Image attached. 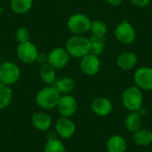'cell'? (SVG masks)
<instances>
[{
	"mask_svg": "<svg viewBox=\"0 0 152 152\" xmlns=\"http://www.w3.org/2000/svg\"><path fill=\"white\" fill-rule=\"evenodd\" d=\"M12 100V90L0 82V110L6 108Z\"/></svg>",
	"mask_w": 152,
	"mask_h": 152,
	"instance_id": "44dd1931",
	"label": "cell"
},
{
	"mask_svg": "<svg viewBox=\"0 0 152 152\" xmlns=\"http://www.w3.org/2000/svg\"><path fill=\"white\" fill-rule=\"evenodd\" d=\"M89 39H90V44H91V52H90V53H93V54H94L96 56L102 54L103 53L104 47H105L103 37L92 36Z\"/></svg>",
	"mask_w": 152,
	"mask_h": 152,
	"instance_id": "603a6c76",
	"label": "cell"
},
{
	"mask_svg": "<svg viewBox=\"0 0 152 152\" xmlns=\"http://www.w3.org/2000/svg\"><path fill=\"white\" fill-rule=\"evenodd\" d=\"M130 1L134 5L137 7H145L151 2V0H130Z\"/></svg>",
	"mask_w": 152,
	"mask_h": 152,
	"instance_id": "4316f807",
	"label": "cell"
},
{
	"mask_svg": "<svg viewBox=\"0 0 152 152\" xmlns=\"http://www.w3.org/2000/svg\"><path fill=\"white\" fill-rule=\"evenodd\" d=\"M20 77L19 67L10 61L4 62L0 65V82L11 86L15 84Z\"/></svg>",
	"mask_w": 152,
	"mask_h": 152,
	"instance_id": "5b68a950",
	"label": "cell"
},
{
	"mask_svg": "<svg viewBox=\"0 0 152 152\" xmlns=\"http://www.w3.org/2000/svg\"><path fill=\"white\" fill-rule=\"evenodd\" d=\"M101 67V61L98 58V56L88 53L87 55L84 56L80 62V68L81 70L88 76H94L95 75Z\"/></svg>",
	"mask_w": 152,
	"mask_h": 152,
	"instance_id": "8fae6325",
	"label": "cell"
},
{
	"mask_svg": "<svg viewBox=\"0 0 152 152\" xmlns=\"http://www.w3.org/2000/svg\"><path fill=\"white\" fill-rule=\"evenodd\" d=\"M92 110L98 116H108L112 110V103L106 97H98L94 99L91 105Z\"/></svg>",
	"mask_w": 152,
	"mask_h": 152,
	"instance_id": "4fadbf2b",
	"label": "cell"
},
{
	"mask_svg": "<svg viewBox=\"0 0 152 152\" xmlns=\"http://www.w3.org/2000/svg\"><path fill=\"white\" fill-rule=\"evenodd\" d=\"M134 83L137 87L143 90H152V69L142 67L134 73Z\"/></svg>",
	"mask_w": 152,
	"mask_h": 152,
	"instance_id": "9c48e42d",
	"label": "cell"
},
{
	"mask_svg": "<svg viewBox=\"0 0 152 152\" xmlns=\"http://www.w3.org/2000/svg\"><path fill=\"white\" fill-rule=\"evenodd\" d=\"M61 94L58 90L53 86H46L38 91L36 95L37 104L45 110H52L57 107Z\"/></svg>",
	"mask_w": 152,
	"mask_h": 152,
	"instance_id": "7a4b0ae2",
	"label": "cell"
},
{
	"mask_svg": "<svg viewBox=\"0 0 152 152\" xmlns=\"http://www.w3.org/2000/svg\"><path fill=\"white\" fill-rule=\"evenodd\" d=\"M107 2L110 4V5H113V6H117L118 4H120L123 0H107Z\"/></svg>",
	"mask_w": 152,
	"mask_h": 152,
	"instance_id": "f1b7e54d",
	"label": "cell"
},
{
	"mask_svg": "<svg viewBox=\"0 0 152 152\" xmlns=\"http://www.w3.org/2000/svg\"><path fill=\"white\" fill-rule=\"evenodd\" d=\"M37 61H38L42 65L48 63V55H46L45 53H38L37 58Z\"/></svg>",
	"mask_w": 152,
	"mask_h": 152,
	"instance_id": "83f0119b",
	"label": "cell"
},
{
	"mask_svg": "<svg viewBox=\"0 0 152 152\" xmlns=\"http://www.w3.org/2000/svg\"><path fill=\"white\" fill-rule=\"evenodd\" d=\"M90 30L93 34V36H96V37H103L107 31V26L105 25V23H103L101 20H94L91 23V28Z\"/></svg>",
	"mask_w": 152,
	"mask_h": 152,
	"instance_id": "d4e9b609",
	"label": "cell"
},
{
	"mask_svg": "<svg viewBox=\"0 0 152 152\" xmlns=\"http://www.w3.org/2000/svg\"><path fill=\"white\" fill-rule=\"evenodd\" d=\"M114 33H115L116 38L119 42H121L125 45L132 44L134 41L135 36H136L134 27L127 20H122L116 27Z\"/></svg>",
	"mask_w": 152,
	"mask_h": 152,
	"instance_id": "8992f818",
	"label": "cell"
},
{
	"mask_svg": "<svg viewBox=\"0 0 152 152\" xmlns=\"http://www.w3.org/2000/svg\"><path fill=\"white\" fill-rule=\"evenodd\" d=\"M39 76L41 80L46 85H53L56 80L55 69L52 67L49 63L43 64L40 68Z\"/></svg>",
	"mask_w": 152,
	"mask_h": 152,
	"instance_id": "ac0fdd59",
	"label": "cell"
},
{
	"mask_svg": "<svg viewBox=\"0 0 152 152\" xmlns=\"http://www.w3.org/2000/svg\"><path fill=\"white\" fill-rule=\"evenodd\" d=\"M55 129L57 134L64 139L70 138L76 131V126L69 118H60L55 123Z\"/></svg>",
	"mask_w": 152,
	"mask_h": 152,
	"instance_id": "7c38bea8",
	"label": "cell"
},
{
	"mask_svg": "<svg viewBox=\"0 0 152 152\" xmlns=\"http://www.w3.org/2000/svg\"><path fill=\"white\" fill-rule=\"evenodd\" d=\"M15 37L20 44L26 43V42L29 41L30 34L26 28H20L17 29V31L15 33Z\"/></svg>",
	"mask_w": 152,
	"mask_h": 152,
	"instance_id": "484cf974",
	"label": "cell"
},
{
	"mask_svg": "<svg viewBox=\"0 0 152 152\" xmlns=\"http://www.w3.org/2000/svg\"><path fill=\"white\" fill-rule=\"evenodd\" d=\"M33 4L32 0H12L11 9L18 14H22L28 12Z\"/></svg>",
	"mask_w": 152,
	"mask_h": 152,
	"instance_id": "7402d4cb",
	"label": "cell"
},
{
	"mask_svg": "<svg viewBox=\"0 0 152 152\" xmlns=\"http://www.w3.org/2000/svg\"><path fill=\"white\" fill-rule=\"evenodd\" d=\"M126 150V142L120 135L111 136L107 142L108 152H125Z\"/></svg>",
	"mask_w": 152,
	"mask_h": 152,
	"instance_id": "2e32d148",
	"label": "cell"
},
{
	"mask_svg": "<svg viewBox=\"0 0 152 152\" xmlns=\"http://www.w3.org/2000/svg\"><path fill=\"white\" fill-rule=\"evenodd\" d=\"M58 110L59 112L62 117L69 118L75 114L77 109V103L76 99L69 95V94H64L63 96H61L59 102H58Z\"/></svg>",
	"mask_w": 152,
	"mask_h": 152,
	"instance_id": "30bf717a",
	"label": "cell"
},
{
	"mask_svg": "<svg viewBox=\"0 0 152 152\" xmlns=\"http://www.w3.org/2000/svg\"><path fill=\"white\" fill-rule=\"evenodd\" d=\"M45 152H66L63 143L55 138L49 139L45 146Z\"/></svg>",
	"mask_w": 152,
	"mask_h": 152,
	"instance_id": "cb8c5ba5",
	"label": "cell"
},
{
	"mask_svg": "<svg viewBox=\"0 0 152 152\" xmlns=\"http://www.w3.org/2000/svg\"><path fill=\"white\" fill-rule=\"evenodd\" d=\"M137 63V56L133 53H124L118 58L117 64L123 70L132 69Z\"/></svg>",
	"mask_w": 152,
	"mask_h": 152,
	"instance_id": "9a60e30c",
	"label": "cell"
},
{
	"mask_svg": "<svg viewBox=\"0 0 152 152\" xmlns=\"http://www.w3.org/2000/svg\"><path fill=\"white\" fill-rule=\"evenodd\" d=\"M142 125V118L139 112L131 111L125 118V126L126 129L132 133L140 129Z\"/></svg>",
	"mask_w": 152,
	"mask_h": 152,
	"instance_id": "e0dca14e",
	"label": "cell"
},
{
	"mask_svg": "<svg viewBox=\"0 0 152 152\" xmlns=\"http://www.w3.org/2000/svg\"><path fill=\"white\" fill-rule=\"evenodd\" d=\"M66 50L71 57L83 58L91 52L90 39L81 35L73 36L67 41Z\"/></svg>",
	"mask_w": 152,
	"mask_h": 152,
	"instance_id": "6da1fadb",
	"label": "cell"
},
{
	"mask_svg": "<svg viewBox=\"0 0 152 152\" xmlns=\"http://www.w3.org/2000/svg\"><path fill=\"white\" fill-rule=\"evenodd\" d=\"M134 140L139 146H149L152 142V133L147 129H139L134 132Z\"/></svg>",
	"mask_w": 152,
	"mask_h": 152,
	"instance_id": "d6986e66",
	"label": "cell"
},
{
	"mask_svg": "<svg viewBox=\"0 0 152 152\" xmlns=\"http://www.w3.org/2000/svg\"><path fill=\"white\" fill-rule=\"evenodd\" d=\"M2 13V8H1V6H0V14Z\"/></svg>",
	"mask_w": 152,
	"mask_h": 152,
	"instance_id": "f546056e",
	"label": "cell"
},
{
	"mask_svg": "<svg viewBox=\"0 0 152 152\" xmlns=\"http://www.w3.org/2000/svg\"><path fill=\"white\" fill-rule=\"evenodd\" d=\"M32 123L37 130L47 131L52 125V119L48 114L37 112L32 116Z\"/></svg>",
	"mask_w": 152,
	"mask_h": 152,
	"instance_id": "5bb4252c",
	"label": "cell"
},
{
	"mask_svg": "<svg viewBox=\"0 0 152 152\" xmlns=\"http://www.w3.org/2000/svg\"><path fill=\"white\" fill-rule=\"evenodd\" d=\"M38 55L37 48L34 44L28 41L21 43L17 47V56L19 60L24 63H33L37 61Z\"/></svg>",
	"mask_w": 152,
	"mask_h": 152,
	"instance_id": "52a82bcc",
	"label": "cell"
},
{
	"mask_svg": "<svg viewBox=\"0 0 152 152\" xmlns=\"http://www.w3.org/2000/svg\"><path fill=\"white\" fill-rule=\"evenodd\" d=\"M61 94H69L75 88V82L70 77H62L59 79L53 86Z\"/></svg>",
	"mask_w": 152,
	"mask_h": 152,
	"instance_id": "ffe728a7",
	"label": "cell"
},
{
	"mask_svg": "<svg viewBox=\"0 0 152 152\" xmlns=\"http://www.w3.org/2000/svg\"><path fill=\"white\" fill-rule=\"evenodd\" d=\"M122 102L124 106L131 111L140 110L143 102L141 89L137 86H130L126 89L122 94Z\"/></svg>",
	"mask_w": 152,
	"mask_h": 152,
	"instance_id": "3957f363",
	"label": "cell"
},
{
	"mask_svg": "<svg viewBox=\"0 0 152 152\" xmlns=\"http://www.w3.org/2000/svg\"><path fill=\"white\" fill-rule=\"evenodd\" d=\"M69 61V54L66 49L61 47L54 48L48 54V63L54 69L64 68Z\"/></svg>",
	"mask_w": 152,
	"mask_h": 152,
	"instance_id": "ba28073f",
	"label": "cell"
},
{
	"mask_svg": "<svg viewBox=\"0 0 152 152\" xmlns=\"http://www.w3.org/2000/svg\"><path fill=\"white\" fill-rule=\"evenodd\" d=\"M91 20L86 14L76 13L69 17L67 22L68 28L75 35H83L90 30Z\"/></svg>",
	"mask_w": 152,
	"mask_h": 152,
	"instance_id": "277c9868",
	"label": "cell"
}]
</instances>
